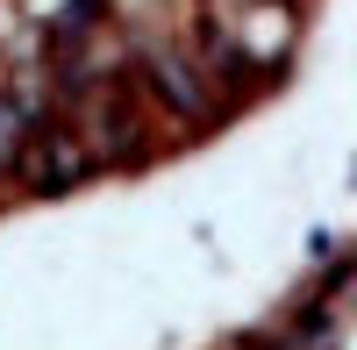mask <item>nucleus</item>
I'll return each instance as SVG.
<instances>
[{"instance_id": "nucleus-2", "label": "nucleus", "mask_w": 357, "mask_h": 350, "mask_svg": "<svg viewBox=\"0 0 357 350\" xmlns=\"http://www.w3.org/2000/svg\"><path fill=\"white\" fill-rule=\"evenodd\" d=\"M22 179L36 186V193H65V186H79L86 172H93V151H86V136H72V129H29V151H22Z\"/></svg>"}, {"instance_id": "nucleus-1", "label": "nucleus", "mask_w": 357, "mask_h": 350, "mask_svg": "<svg viewBox=\"0 0 357 350\" xmlns=\"http://www.w3.org/2000/svg\"><path fill=\"white\" fill-rule=\"evenodd\" d=\"M143 79H151V100H165L178 122H207L215 114V93H207V72L193 65L186 50L172 43H151L143 50Z\"/></svg>"}, {"instance_id": "nucleus-3", "label": "nucleus", "mask_w": 357, "mask_h": 350, "mask_svg": "<svg viewBox=\"0 0 357 350\" xmlns=\"http://www.w3.org/2000/svg\"><path fill=\"white\" fill-rule=\"evenodd\" d=\"M229 36H236V50H243L250 65L264 72L272 57H286V50H293V8H286V0H250L243 29H229Z\"/></svg>"}, {"instance_id": "nucleus-5", "label": "nucleus", "mask_w": 357, "mask_h": 350, "mask_svg": "<svg viewBox=\"0 0 357 350\" xmlns=\"http://www.w3.org/2000/svg\"><path fill=\"white\" fill-rule=\"evenodd\" d=\"M93 15H100V0H65V15H57V50H79L93 36Z\"/></svg>"}, {"instance_id": "nucleus-4", "label": "nucleus", "mask_w": 357, "mask_h": 350, "mask_svg": "<svg viewBox=\"0 0 357 350\" xmlns=\"http://www.w3.org/2000/svg\"><path fill=\"white\" fill-rule=\"evenodd\" d=\"M29 129H36V114L15 100V86H0V172H15V165H22Z\"/></svg>"}]
</instances>
